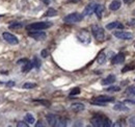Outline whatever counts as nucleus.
I'll return each instance as SVG.
<instances>
[{
    "label": "nucleus",
    "mask_w": 135,
    "mask_h": 127,
    "mask_svg": "<svg viewBox=\"0 0 135 127\" xmlns=\"http://www.w3.org/2000/svg\"><path fill=\"white\" fill-rule=\"evenodd\" d=\"M113 110L118 111H129V108H128L124 103H118V104H115V105L113 106Z\"/></svg>",
    "instance_id": "6ab92c4d"
},
{
    "label": "nucleus",
    "mask_w": 135,
    "mask_h": 127,
    "mask_svg": "<svg viewBox=\"0 0 135 127\" xmlns=\"http://www.w3.org/2000/svg\"><path fill=\"white\" fill-rule=\"evenodd\" d=\"M33 101L34 102L40 103V104H42V105H44V106H46V107H49V106L51 105L50 101H48V100H44V99H34Z\"/></svg>",
    "instance_id": "5701e85b"
},
{
    "label": "nucleus",
    "mask_w": 135,
    "mask_h": 127,
    "mask_svg": "<svg viewBox=\"0 0 135 127\" xmlns=\"http://www.w3.org/2000/svg\"><path fill=\"white\" fill-rule=\"evenodd\" d=\"M2 38H3V40H4L6 43H8V44H11V45H17V44H19L18 38L15 34H13V33L3 32V33H2Z\"/></svg>",
    "instance_id": "423d86ee"
},
{
    "label": "nucleus",
    "mask_w": 135,
    "mask_h": 127,
    "mask_svg": "<svg viewBox=\"0 0 135 127\" xmlns=\"http://www.w3.org/2000/svg\"><path fill=\"white\" fill-rule=\"evenodd\" d=\"M126 94L128 96H135V85H131V87H129L127 90H126V92H125Z\"/></svg>",
    "instance_id": "393cba45"
},
{
    "label": "nucleus",
    "mask_w": 135,
    "mask_h": 127,
    "mask_svg": "<svg viewBox=\"0 0 135 127\" xmlns=\"http://www.w3.org/2000/svg\"><path fill=\"white\" fill-rule=\"evenodd\" d=\"M85 106L83 103H80V102H76V103H73L71 105V110L75 112H80V111H84Z\"/></svg>",
    "instance_id": "4468645a"
},
{
    "label": "nucleus",
    "mask_w": 135,
    "mask_h": 127,
    "mask_svg": "<svg viewBox=\"0 0 135 127\" xmlns=\"http://www.w3.org/2000/svg\"><path fill=\"white\" fill-rule=\"evenodd\" d=\"M130 23H131V24H134L135 25V19H132V20L130 21Z\"/></svg>",
    "instance_id": "a19ab883"
},
{
    "label": "nucleus",
    "mask_w": 135,
    "mask_h": 127,
    "mask_svg": "<svg viewBox=\"0 0 135 127\" xmlns=\"http://www.w3.org/2000/svg\"><path fill=\"white\" fill-rule=\"evenodd\" d=\"M103 12H104V6L102 4H98L97 7H96V10H95V14H96V16H97L98 19H101L102 18Z\"/></svg>",
    "instance_id": "a211bd4d"
},
{
    "label": "nucleus",
    "mask_w": 135,
    "mask_h": 127,
    "mask_svg": "<svg viewBox=\"0 0 135 127\" xmlns=\"http://www.w3.org/2000/svg\"><path fill=\"white\" fill-rule=\"evenodd\" d=\"M123 1H124L126 4H131V3H132L134 0H123Z\"/></svg>",
    "instance_id": "e433bc0d"
},
{
    "label": "nucleus",
    "mask_w": 135,
    "mask_h": 127,
    "mask_svg": "<svg viewBox=\"0 0 135 127\" xmlns=\"http://www.w3.org/2000/svg\"><path fill=\"white\" fill-rule=\"evenodd\" d=\"M28 35H29L30 38H32L33 40H35V41H43V40H45L46 37H47V34H46L45 32L40 31V30H36V31H29Z\"/></svg>",
    "instance_id": "0eeeda50"
},
{
    "label": "nucleus",
    "mask_w": 135,
    "mask_h": 127,
    "mask_svg": "<svg viewBox=\"0 0 135 127\" xmlns=\"http://www.w3.org/2000/svg\"><path fill=\"white\" fill-rule=\"evenodd\" d=\"M124 62H125V54L122 53V52H119L117 55H114L113 58H112V61H111L112 65H120V64H123Z\"/></svg>",
    "instance_id": "9b49d317"
},
{
    "label": "nucleus",
    "mask_w": 135,
    "mask_h": 127,
    "mask_svg": "<svg viewBox=\"0 0 135 127\" xmlns=\"http://www.w3.org/2000/svg\"><path fill=\"white\" fill-rule=\"evenodd\" d=\"M28 61H29L28 58H21V60H19V61H18L17 64H18V65H22V66H23L24 64H26Z\"/></svg>",
    "instance_id": "72a5a7b5"
},
{
    "label": "nucleus",
    "mask_w": 135,
    "mask_h": 127,
    "mask_svg": "<svg viewBox=\"0 0 135 127\" xmlns=\"http://www.w3.org/2000/svg\"><path fill=\"white\" fill-rule=\"evenodd\" d=\"M95 101H99V102H102V103H108V102H113L114 101V98L113 97H110V96H105V95H101L98 96L94 99Z\"/></svg>",
    "instance_id": "f8f14e48"
},
{
    "label": "nucleus",
    "mask_w": 135,
    "mask_h": 127,
    "mask_svg": "<svg viewBox=\"0 0 135 127\" xmlns=\"http://www.w3.org/2000/svg\"><path fill=\"white\" fill-rule=\"evenodd\" d=\"M83 15L82 14H79V13H72V14H69L67 16L64 18V22L68 23V24H75V23H78L80 21L83 20Z\"/></svg>",
    "instance_id": "20e7f679"
},
{
    "label": "nucleus",
    "mask_w": 135,
    "mask_h": 127,
    "mask_svg": "<svg viewBox=\"0 0 135 127\" xmlns=\"http://www.w3.org/2000/svg\"><path fill=\"white\" fill-rule=\"evenodd\" d=\"M90 123L91 125L95 127H110L112 126V122L109 118H107L104 115H95L91 119H90Z\"/></svg>",
    "instance_id": "f257e3e1"
},
{
    "label": "nucleus",
    "mask_w": 135,
    "mask_h": 127,
    "mask_svg": "<svg viewBox=\"0 0 135 127\" xmlns=\"http://www.w3.org/2000/svg\"><path fill=\"white\" fill-rule=\"evenodd\" d=\"M97 5H98V3H96V2H91V3L87 4L85 6L82 15L83 16H90V15H93V13H95V10H96Z\"/></svg>",
    "instance_id": "1a4fd4ad"
},
{
    "label": "nucleus",
    "mask_w": 135,
    "mask_h": 127,
    "mask_svg": "<svg viewBox=\"0 0 135 127\" xmlns=\"http://www.w3.org/2000/svg\"><path fill=\"white\" fill-rule=\"evenodd\" d=\"M42 1H43V2L45 3V4H47V5H48V4L50 3V0H42Z\"/></svg>",
    "instance_id": "58836bf2"
},
{
    "label": "nucleus",
    "mask_w": 135,
    "mask_h": 127,
    "mask_svg": "<svg viewBox=\"0 0 135 127\" xmlns=\"http://www.w3.org/2000/svg\"><path fill=\"white\" fill-rule=\"evenodd\" d=\"M32 63H33V66L35 67V68H40L41 67V62L38 61V58L35 56V57H33V60H32Z\"/></svg>",
    "instance_id": "c756f323"
},
{
    "label": "nucleus",
    "mask_w": 135,
    "mask_h": 127,
    "mask_svg": "<svg viewBox=\"0 0 135 127\" xmlns=\"http://www.w3.org/2000/svg\"><path fill=\"white\" fill-rule=\"evenodd\" d=\"M80 89L79 88H74L71 92H70V97H72V96H75V95H79L80 94Z\"/></svg>",
    "instance_id": "bb28decb"
},
{
    "label": "nucleus",
    "mask_w": 135,
    "mask_h": 127,
    "mask_svg": "<svg viewBox=\"0 0 135 127\" xmlns=\"http://www.w3.org/2000/svg\"><path fill=\"white\" fill-rule=\"evenodd\" d=\"M35 87H36V83H33V82H26L23 84V89H26V90L34 89Z\"/></svg>",
    "instance_id": "a878e982"
},
{
    "label": "nucleus",
    "mask_w": 135,
    "mask_h": 127,
    "mask_svg": "<svg viewBox=\"0 0 135 127\" xmlns=\"http://www.w3.org/2000/svg\"><path fill=\"white\" fill-rule=\"evenodd\" d=\"M17 126H19V127H28L29 126V124H28L26 121H20V122H18Z\"/></svg>",
    "instance_id": "7c9ffc66"
},
{
    "label": "nucleus",
    "mask_w": 135,
    "mask_h": 127,
    "mask_svg": "<svg viewBox=\"0 0 135 127\" xmlns=\"http://www.w3.org/2000/svg\"><path fill=\"white\" fill-rule=\"evenodd\" d=\"M33 67H34L33 63H32L31 61H28L27 63L23 65V67H22V72H23V73H27V72H29Z\"/></svg>",
    "instance_id": "f3484780"
},
{
    "label": "nucleus",
    "mask_w": 135,
    "mask_h": 127,
    "mask_svg": "<svg viewBox=\"0 0 135 127\" xmlns=\"http://www.w3.org/2000/svg\"><path fill=\"white\" fill-rule=\"evenodd\" d=\"M120 6H122V3H120L119 0H113V1L109 4V10H110V11H118Z\"/></svg>",
    "instance_id": "dca6fc26"
},
{
    "label": "nucleus",
    "mask_w": 135,
    "mask_h": 127,
    "mask_svg": "<svg viewBox=\"0 0 135 127\" xmlns=\"http://www.w3.org/2000/svg\"><path fill=\"white\" fill-rule=\"evenodd\" d=\"M113 35L115 38H118L119 40H131L133 38V34L131 32H127V31H113Z\"/></svg>",
    "instance_id": "6e6552de"
},
{
    "label": "nucleus",
    "mask_w": 135,
    "mask_h": 127,
    "mask_svg": "<svg viewBox=\"0 0 135 127\" xmlns=\"http://www.w3.org/2000/svg\"><path fill=\"white\" fill-rule=\"evenodd\" d=\"M125 102H126V103H131V104H135V100H132V99H127Z\"/></svg>",
    "instance_id": "c9c22d12"
},
{
    "label": "nucleus",
    "mask_w": 135,
    "mask_h": 127,
    "mask_svg": "<svg viewBox=\"0 0 135 127\" xmlns=\"http://www.w3.org/2000/svg\"><path fill=\"white\" fill-rule=\"evenodd\" d=\"M128 123H129V125H130V126L135 127V116L131 117V118H129V120H128Z\"/></svg>",
    "instance_id": "2f4dec72"
},
{
    "label": "nucleus",
    "mask_w": 135,
    "mask_h": 127,
    "mask_svg": "<svg viewBox=\"0 0 135 127\" xmlns=\"http://www.w3.org/2000/svg\"><path fill=\"white\" fill-rule=\"evenodd\" d=\"M106 28L111 30V29H115V28H118V29H123L124 28V25L122 23H119L118 21H114V22H111V23H108L106 25Z\"/></svg>",
    "instance_id": "ddd939ff"
},
{
    "label": "nucleus",
    "mask_w": 135,
    "mask_h": 127,
    "mask_svg": "<svg viewBox=\"0 0 135 127\" xmlns=\"http://www.w3.org/2000/svg\"><path fill=\"white\" fill-rule=\"evenodd\" d=\"M80 0H70V2H73V3H75V2H79Z\"/></svg>",
    "instance_id": "ea45409f"
},
{
    "label": "nucleus",
    "mask_w": 135,
    "mask_h": 127,
    "mask_svg": "<svg viewBox=\"0 0 135 127\" xmlns=\"http://www.w3.org/2000/svg\"><path fill=\"white\" fill-rule=\"evenodd\" d=\"M107 92H119L120 91V88L119 87H109L106 89Z\"/></svg>",
    "instance_id": "cd10ccee"
},
{
    "label": "nucleus",
    "mask_w": 135,
    "mask_h": 127,
    "mask_svg": "<svg viewBox=\"0 0 135 127\" xmlns=\"http://www.w3.org/2000/svg\"><path fill=\"white\" fill-rule=\"evenodd\" d=\"M24 120H25V121H26L28 124H33L34 122H35V119H34L33 115H32V114H29V112L25 115Z\"/></svg>",
    "instance_id": "aec40b11"
},
{
    "label": "nucleus",
    "mask_w": 135,
    "mask_h": 127,
    "mask_svg": "<svg viewBox=\"0 0 135 127\" xmlns=\"http://www.w3.org/2000/svg\"><path fill=\"white\" fill-rule=\"evenodd\" d=\"M115 76L114 75H112V74H110V75H108L107 77H105L104 79L102 80V84L103 85H109V84H112L114 81H115Z\"/></svg>",
    "instance_id": "2eb2a0df"
},
{
    "label": "nucleus",
    "mask_w": 135,
    "mask_h": 127,
    "mask_svg": "<svg viewBox=\"0 0 135 127\" xmlns=\"http://www.w3.org/2000/svg\"><path fill=\"white\" fill-rule=\"evenodd\" d=\"M46 120L48 122V124L50 126H56V127H65L67 126V120L61 118V117H58L56 115H53V114H49L46 116Z\"/></svg>",
    "instance_id": "f03ea898"
},
{
    "label": "nucleus",
    "mask_w": 135,
    "mask_h": 127,
    "mask_svg": "<svg viewBox=\"0 0 135 127\" xmlns=\"http://www.w3.org/2000/svg\"><path fill=\"white\" fill-rule=\"evenodd\" d=\"M22 27H23V24L20 23V22H14V23L8 25L9 29H19V28H22Z\"/></svg>",
    "instance_id": "b1692460"
},
{
    "label": "nucleus",
    "mask_w": 135,
    "mask_h": 127,
    "mask_svg": "<svg viewBox=\"0 0 135 127\" xmlns=\"http://www.w3.org/2000/svg\"><path fill=\"white\" fill-rule=\"evenodd\" d=\"M41 55H42L44 58H45V57H47V56L49 55V51H48V49H44V50H42Z\"/></svg>",
    "instance_id": "473e14b6"
},
{
    "label": "nucleus",
    "mask_w": 135,
    "mask_h": 127,
    "mask_svg": "<svg viewBox=\"0 0 135 127\" xmlns=\"http://www.w3.org/2000/svg\"><path fill=\"white\" fill-rule=\"evenodd\" d=\"M134 81H135V79H134Z\"/></svg>",
    "instance_id": "c03bdc74"
},
{
    "label": "nucleus",
    "mask_w": 135,
    "mask_h": 127,
    "mask_svg": "<svg viewBox=\"0 0 135 127\" xmlns=\"http://www.w3.org/2000/svg\"><path fill=\"white\" fill-rule=\"evenodd\" d=\"M135 69V66H131V65H126V67L124 69H122V73H125L127 71H130V70H133Z\"/></svg>",
    "instance_id": "c85d7f7f"
},
{
    "label": "nucleus",
    "mask_w": 135,
    "mask_h": 127,
    "mask_svg": "<svg viewBox=\"0 0 135 127\" xmlns=\"http://www.w3.org/2000/svg\"><path fill=\"white\" fill-rule=\"evenodd\" d=\"M97 62L98 64H104L106 62V55H105V53H104V51H101L100 53H99V55H98V57H97Z\"/></svg>",
    "instance_id": "412c9836"
},
{
    "label": "nucleus",
    "mask_w": 135,
    "mask_h": 127,
    "mask_svg": "<svg viewBox=\"0 0 135 127\" xmlns=\"http://www.w3.org/2000/svg\"><path fill=\"white\" fill-rule=\"evenodd\" d=\"M91 33L97 41H103L105 38V31L100 25H93L91 26Z\"/></svg>",
    "instance_id": "39448f33"
},
{
    "label": "nucleus",
    "mask_w": 135,
    "mask_h": 127,
    "mask_svg": "<svg viewBox=\"0 0 135 127\" xmlns=\"http://www.w3.org/2000/svg\"><path fill=\"white\" fill-rule=\"evenodd\" d=\"M14 85H15V81H13V80L6 82V87H14Z\"/></svg>",
    "instance_id": "f704fd0d"
},
{
    "label": "nucleus",
    "mask_w": 135,
    "mask_h": 127,
    "mask_svg": "<svg viewBox=\"0 0 135 127\" xmlns=\"http://www.w3.org/2000/svg\"><path fill=\"white\" fill-rule=\"evenodd\" d=\"M4 16V15H0V18H1V17H3Z\"/></svg>",
    "instance_id": "79ce46f5"
},
{
    "label": "nucleus",
    "mask_w": 135,
    "mask_h": 127,
    "mask_svg": "<svg viewBox=\"0 0 135 127\" xmlns=\"http://www.w3.org/2000/svg\"><path fill=\"white\" fill-rule=\"evenodd\" d=\"M133 14H134V15H135V11H134V12H133Z\"/></svg>",
    "instance_id": "37998d69"
},
{
    "label": "nucleus",
    "mask_w": 135,
    "mask_h": 127,
    "mask_svg": "<svg viewBox=\"0 0 135 127\" xmlns=\"http://www.w3.org/2000/svg\"><path fill=\"white\" fill-rule=\"evenodd\" d=\"M52 26L51 22H34L29 25L26 26V29L28 31H36V30H43V29H47Z\"/></svg>",
    "instance_id": "7ed1b4c3"
},
{
    "label": "nucleus",
    "mask_w": 135,
    "mask_h": 127,
    "mask_svg": "<svg viewBox=\"0 0 135 127\" xmlns=\"http://www.w3.org/2000/svg\"><path fill=\"white\" fill-rule=\"evenodd\" d=\"M38 126H44V125L42 124V121H38V122L35 124V127H38Z\"/></svg>",
    "instance_id": "4c0bfd02"
},
{
    "label": "nucleus",
    "mask_w": 135,
    "mask_h": 127,
    "mask_svg": "<svg viewBox=\"0 0 135 127\" xmlns=\"http://www.w3.org/2000/svg\"><path fill=\"white\" fill-rule=\"evenodd\" d=\"M77 38L79 40V42L83 43V44H88L90 42V37L88 34V32L85 31V30H82L80 31L78 34H77Z\"/></svg>",
    "instance_id": "9d476101"
},
{
    "label": "nucleus",
    "mask_w": 135,
    "mask_h": 127,
    "mask_svg": "<svg viewBox=\"0 0 135 127\" xmlns=\"http://www.w3.org/2000/svg\"><path fill=\"white\" fill-rule=\"evenodd\" d=\"M45 17H55L57 16V11L56 10H54V8H52V7H50V8H48V11L45 13V15H44Z\"/></svg>",
    "instance_id": "4be33fe9"
}]
</instances>
